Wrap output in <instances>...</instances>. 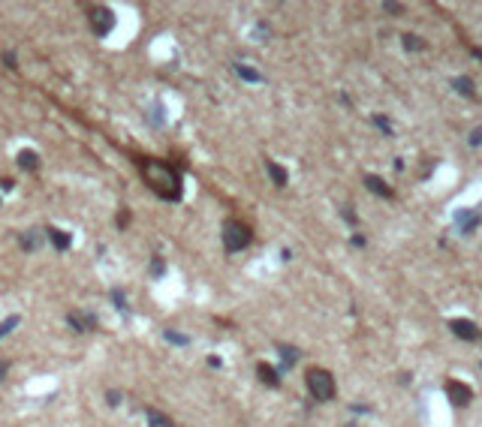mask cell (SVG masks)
Instances as JSON below:
<instances>
[{"instance_id": "9", "label": "cell", "mask_w": 482, "mask_h": 427, "mask_svg": "<svg viewBox=\"0 0 482 427\" xmlns=\"http://www.w3.org/2000/svg\"><path fill=\"white\" fill-rule=\"evenodd\" d=\"M365 184H368V190H371V192H377V196H383V199H392V196H395V192H392V187H386V181H383V178L368 175V178H365Z\"/></svg>"}, {"instance_id": "29", "label": "cell", "mask_w": 482, "mask_h": 427, "mask_svg": "<svg viewBox=\"0 0 482 427\" xmlns=\"http://www.w3.org/2000/svg\"><path fill=\"white\" fill-rule=\"evenodd\" d=\"M3 60H6V66H18L15 63V54H3Z\"/></svg>"}, {"instance_id": "1", "label": "cell", "mask_w": 482, "mask_h": 427, "mask_svg": "<svg viewBox=\"0 0 482 427\" xmlns=\"http://www.w3.org/2000/svg\"><path fill=\"white\" fill-rule=\"evenodd\" d=\"M139 166H142V175H145L148 187H151L160 199H166V202H178L181 199V175L175 169H169L160 160H142Z\"/></svg>"}, {"instance_id": "22", "label": "cell", "mask_w": 482, "mask_h": 427, "mask_svg": "<svg viewBox=\"0 0 482 427\" xmlns=\"http://www.w3.org/2000/svg\"><path fill=\"white\" fill-rule=\"evenodd\" d=\"M374 124H377V127L386 133V136H392V127H389V121H386V118H374Z\"/></svg>"}, {"instance_id": "7", "label": "cell", "mask_w": 482, "mask_h": 427, "mask_svg": "<svg viewBox=\"0 0 482 427\" xmlns=\"http://www.w3.org/2000/svg\"><path fill=\"white\" fill-rule=\"evenodd\" d=\"M66 322L76 328V331H91V328H97V316H94V313H69Z\"/></svg>"}, {"instance_id": "13", "label": "cell", "mask_w": 482, "mask_h": 427, "mask_svg": "<svg viewBox=\"0 0 482 427\" xmlns=\"http://www.w3.org/2000/svg\"><path fill=\"white\" fill-rule=\"evenodd\" d=\"M268 175H271V181H274L277 187H286V181H289L286 169H280V166H277V163H271V160H268Z\"/></svg>"}, {"instance_id": "5", "label": "cell", "mask_w": 482, "mask_h": 427, "mask_svg": "<svg viewBox=\"0 0 482 427\" xmlns=\"http://www.w3.org/2000/svg\"><path fill=\"white\" fill-rule=\"evenodd\" d=\"M91 27H94L97 36H106L108 30L115 27V12L108 9V6H97V9H91Z\"/></svg>"}, {"instance_id": "21", "label": "cell", "mask_w": 482, "mask_h": 427, "mask_svg": "<svg viewBox=\"0 0 482 427\" xmlns=\"http://www.w3.org/2000/svg\"><path fill=\"white\" fill-rule=\"evenodd\" d=\"M166 340H169V343H178V346H187V337L178 334V331H166Z\"/></svg>"}, {"instance_id": "6", "label": "cell", "mask_w": 482, "mask_h": 427, "mask_svg": "<svg viewBox=\"0 0 482 427\" xmlns=\"http://www.w3.org/2000/svg\"><path fill=\"white\" fill-rule=\"evenodd\" d=\"M449 328H452V334L461 337V340H476V337H479V328H476L470 319H449Z\"/></svg>"}, {"instance_id": "14", "label": "cell", "mask_w": 482, "mask_h": 427, "mask_svg": "<svg viewBox=\"0 0 482 427\" xmlns=\"http://www.w3.org/2000/svg\"><path fill=\"white\" fill-rule=\"evenodd\" d=\"M277 352L283 355V370L299 361V349H292V346H277Z\"/></svg>"}, {"instance_id": "4", "label": "cell", "mask_w": 482, "mask_h": 427, "mask_svg": "<svg viewBox=\"0 0 482 427\" xmlns=\"http://www.w3.org/2000/svg\"><path fill=\"white\" fill-rule=\"evenodd\" d=\"M443 391H446V397H449L455 406H467V403L473 400V388H470L467 382H461V379H449L446 385H443Z\"/></svg>"}, {"instance_id": "28", "label": "cell", "mask_w": 482, "mask_h": 427, "mask_svg": "<svg viewBox=\"0 0 482 427\" xmlns=\"http://www.w3.org/2000/svg\"><path fill=\"white\" fill-rule=\"evenodd\" d=\"M479 142H482V130H476V133L470 136V144H479Z\"/></svg>"}, {"instance_id": "17", "label": "cell", "mask_w": 482, "mask_h": 427, "mask_svg": "<svg viewBox=\"0 0 482 427\" xmlns=\"http://www.w3.org/2000/svg\"><path fill=\"white\" fill-rule=\"evenodd\" d=\"M452 85H455V91H458L461 96H473V82H470V79H464V75H461V79H455Z\"/></svg>"}, {"instance_id": "25", "label": "cell", "mask_w": 482, "mask_h": 427, "mask_svg": "<svg viewBox=\"0 0 482 427\" xmlns=\"http://www.w3.org/2000/svg\"><path fill=\"white\" fill-rule=\"evenodd\" d=\"M6 373H9V364H6L3 358H0V382H3V379H6Z\"/></svg>"}, {"instance_id": "23", "label": "cell", "mask_w": 482, "mask_h": 427, "mask_svg": "<svg viewBox=\"0 0 482 427\" xmlns=\"http://www.w3.org/2000/svg\"><path fill=\"white\" fill-rule=\"evenodd\" d=\"M121 403V391H108V406H118Z\"/></svg>"}, {"instance_id": "3", "label": "cell", "mask_w": 482, "mask_h": 427, "mask_svg": "<svg viewBox=\"0 0 482 427\" xmlns=\"http://www.w3.org/2000/svg\"><path fill=\"white\" fill-rule=\"evenodd\" d=\"M250 229L244 226V223H238V220H229V223H223V247L229 250V253H238V250H244L247 244H250Z\"/></svg>"}, {"instance_id": "18", "label": "cell", "mask_w": 482, "mask_h": 427, "mask_svg": "<svg viewBox=\"0 0 482 427\" xmlns=\"http://www.w3.org/2000/svg\"><path fill=\"white\" fill-rule=\"evenodd\" d=\"M15 325H18V316H9L6 322H0V340H3V337H6V334L15 328Z\"/></svg>"}, {"instance_id": "27", "label": "cell", "mask_w": 482, "mask_h": 427, "mask_svg": "<svg viewBox=\"0 0 482 427\" xmlns=\"http://www.w3.org/2000/svg\"><path fill=\"white\" fill-rule=\"evenodd\" d=\"M127 223H130V214H127V211H121V214H118V226H127Z\"/></svg>"}, {"instance_id": "26", "label": "cell", "mask_w": 482, "mask_h": 427, "mask_svg": "<svg viewBox=\"0 0 482 427\" xmlns=\"http://www.w3.org/2000/svg\"><path fill=\"white\" fill-rule=\"evenodd\" d=\"M151 271H154V274L160 277V274H163V262H160V259H154V265H151Z\"/></svg>"}, {"instance_id": "24", "label": "cell", "mask_w": 482, "mask_h": 427, "mask_svg": "<svg viewBox=\"0 0 482 427\" xmlns=\"http://www.w3.org/2000/svg\"><path fill=\"white\" fill-rule=\"evenodd\" d=\"M15 187V181H9V178H0V190H3V192H9Z\"/></svg>"}, {"instance_id": "19", "label": "cell", "mask_w": 482, "mask_h": 427, "mask_svg": "<svg viewBox=\"0 0 482 427\" xmlns=\"http://www.w3.org/2000/svg\"><path fill=\"white\" fill-rule=\"evenodd\" d=\"M404 46H407V48H410V51H419V48H422V43H419V36H413V33H407V36H404Z\"/></svg>"}, {"instance_id": "8", "label": "cell", "mask_w": 482, "mask_h": 427, "mask_svg": "<svg viewBox=\"0 0 482 427\" xmlns=\"http://www.w3.org/2000/svg\"><path fill=\"white\" fill-rule=\"evenodd\" d=\"M256 373H259V379H263L266 385H271V388L280 385V373H277L271 364H266V361H259V364H256Z\"/></svg>"}, {"instance_id": "15", "label": "cell", "mask_w": 482, "mask_h": 427, "mask_svg": "<svg viewBox=\"0 0 482 427\" xmlns=\"http://www.w3.org/2000/svg\"><path fill=\"white\" fill-rule=\"evenodd\" d=\"M148 427H172V421L166 415H160L157 409H148Z\"/></svg>"}, {"instance_id": "20", "label": "cell", "mask_w": 482, "mask_h": 427, "mask_svg": "<svg viewBox=\"0 0 482 427\" xmlns=\"http://www.w3.org/2000/svg\"><path fill=\"white\" fill-rule=\"evenodd\" d=\"M112 301H115V307H118V310H127V295H124L121 289H115V292H112Z\"/></svg>"}, {"instance_id": "12", "label": "cell", "mask_w": 482, "mask_h": 427, "mask_svg": "<svg viewBox=\"0 0 482 427\" xmlns=\"http://www.w3.org/2000/svg\"><path fill=\"white\" fill-rule=\"evenodd\" d=\"M18 166H21L24 172H33L36 166H40V157H36V150H21V153H18Z\"/></svg>"}, {"instance_id": "2", "label": "cell", "mask_w": 482, "mask_h": 427, "mask_svg": "<svg viewBox=\"0 0 482 427\" xmlns=\"http://www.w3.org/2000/svg\"><path fill=\"white\" fill-rule=\"evenodd\" d=\"M305 382H308V391L314 394V400L325 403V400L335 397V376H331L328 370H322V367H311V370L305 373Z\"/></svg>"}, {"instance_id": "16", "label": "cell", "mask_w": 482, "mask_h": 427, "mask_svg": "<svg viewBox=\"0 0 482 427\" xmlns=\"http://www.w3.org/2000/svg\"><path fill=\"white\" fill-rule=\"evenodd\" d=\"M235 72L241 75V79H247V82H263V75H259L256 69H250V66H244V63H235Z\"/></svg>"}, {"instance_id": "11", "label": "cell", "mask_w": 482, "mask_h": 427, "mask_svg": "<svg viewBox=\"0 0 482 427\" xmlns=\"http://www.w3.org/2000/svg\"><path fill=\"white\" fill-rule=\"evenodd\" d=\"M21 247H24V250H30V253H36V250L43 247V238H40V232H36V229L24 232V235H21Z\"/></svg>"}, {"instance_id": "10", "label": "cell", "mask_w": 482, "mask_h": 427, "mask_svg": "<svg viewBox=\"0 0 482 427\" xmlns=\"http://www.w3.org/2000/svg\"><path fill=\"white\" fill-rule=\"evenodd\" d=\"M49 241L54 250H69V244H72L69 232H63V229H49Z\"/></svg>"}]
</instances>
